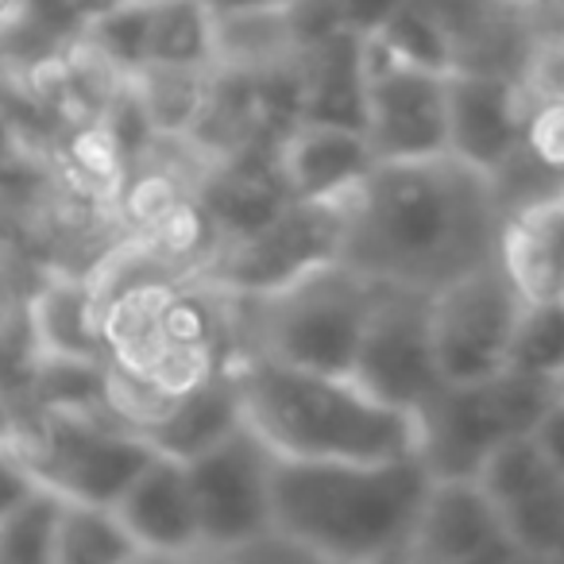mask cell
Instances as JSON below:
<instances>
[{
	"label": "cell",
	"instance_id": "31",
	"mask_svg": "<svg viewBox=\"0 0 564 564\" xmlns=\"http://www.w3.org/2000/svg\"><path fill=\"white\" fill-rule=\"evenodd\" d=\"M209 12H259V9H291L294 0H202Z\"/></svg>",
	"mask_w": 564,
	"mask_h": 564
},
{
	"label": "cell",
	"instance_id": "21",
	"mask_svg": "<svg viewBox=\"0 0 564 564\" xmlns=\"http://www.w3.org/2000/svg\"><path fill=\"white\" fill-rule=\"evenodd\" d=\"M148 66L213 70V12L202 0H163L151 9Z\"/></svg>",
	"mask_w": 564,
	"mask_h": 564
},
{
	"label": "cell",
	"instance_id": "4",
	"mask_svg": "<svg viewBox=\"0 0 564 564\" xmlns=\"http://www.w3.org/2000/svg\"><path fill=\"white\" fill-rule=\"evenodd\" d=\"M379 286L383 282L337 256L267 294H248V299L228 294V299L243 310V333H248L243 352L348 376Z\"/></svg>",
	"mask_w": 564,
	"mask_h": 564
},
{
	"label": "cell",
	"instance_id": "35",
	"mask_svg": "<svg viewBox=\"0 0 564 564\" xmlns=\"http://www.w3.org/2000/svg\"><path fill=\"white\" fill-rule=\"evenodd\" d=\"M525 4H541V0H525Z\"/></svg>",
	"mask_w": 564,
	"mask_h": 564
},
{
	"label": "cell",
	"instance_id": "24",
	"mask_svg": "<svg viewBox=\"0 0 564 564\" xmlns=\"http://www.w3.org/2000/svg\"><path fill=\"white\" fill-rule=\"evenodd\" d=\"M63 514V495L40 484L12 514L0 518V561L43 564L55 561V533Z\"/></svg>",
	"mask_w": 564,
	"mask_h": 564
},
{
	"label": "cell",
	"instance_id": "17",
	"mask_svg": "<svg viewBox=\"0 0 564 564\" xmlns=\"http://www.w3.org/2000/svg\"><path fill=\"white\" fill-rule=\"evenodd\" d=\"M299 120L364 132V35L337 32L299 55Z\"/></svg>",
	"mask_w": 564,
	"mask_h": 564
},
{
	"label": "cell",
	"instance_id": "9",
	"mask_svg": "<svg viewBox=\"0 0 564 564\" xmlns=\"http://www.w3.org/2000/svg\"><path fill=\"white\" fill-rule=\"evenodd\" d=\"M345 202H302L286 197L279 213L243 236H232L197 279L220 294H267L299 279L310 267L340 256Z\"/></svg>",
	"mask_w": 564,
	"mask_h": 564
},
{
	"label": "cell",
	"instance_id": "29",
	"mask_svg": "<svg viewBox=\"0 0 564 564\" xmlns=\"http://www.w3.org/2000/svg\"><path fill=\"white\" fill-rule=\"evenodd\" d=\"M533 441H538V448L545 453L549 468L556 471V476L564 479V391L556 394L553 402L545 406V414L533 422Z\"/></svg>",
	"mask_w": 564,
	"mask_h": 564
},
{
	"label": "cell",
	"instance_id": "6",
	"mask_svg": "<svg viewBox=\"0 0 564 564\" xmlns=\"http://www.w3.org/2000/svg\"><path fill=\"white\" fill-rule=\"evenodd\" d=\"M564 383L502 371L484 383H445L422 410V460L433 476H476L484 456L510 433L533 430Z\"/></svg>",
	"mask_w": 564,
	"mask_h": 564
},
{
	"label": "cell",
	"instance_id": "26",
	"mask_svg": "<svg viewBox=\"0 0 564 564\" xmlns=\"http://www.w3.org/2000/svg\"><path fill=\"white\" fill-rule=\"evenodd\" d=\"M151 9H155V4H128V0H112V4L97 9L86 32L97 58L109 63L112 70H124L128 78H132L135 70H143V66H148Z\"/></svg>",
	"mask_w": 564,
	"mask_h": 564
},
{
	"label": "cell",
	"instance_id": "27",
	"mask_svg": "<svg viewBox=\"0 0 564 564\" xmlns=\"http://www.w3.org/2000/svg\"><path fill=\"white\" fill-rule=\"evenodd\" d=\"M379 40L394 51L399 58L414 66H425V70H441L453 74V47H448L445 28L433 20V12L417 0H402L399 12L379 28Z\"/></svg>",
	"mask_w": 564,
	"mask_h": 564
},
{
	"label": "cell",
	"instance_id": "3",
	"mask_svg": "<svg viewBox=\"0 0 564 564\" xmlns=\"http://www.w3.org/2000/svg\"><path fill=\"white\" fill-rule=\"evenodd\" d=\"M243 425L291 460H391L417 453L422 422L340 371H310L271 356H232Z\"/></svg>",
	"mask_w": 564,
	"mask_h": 564
},
{
	"label": "cell",
	"instance_id": "25",
	"mask_svg": "<svg viewBox=\"0 0 564 564\" xmlns=\"http://www.w3.org/2000/svg\"><path fill=\"white\" fill-rule=\"evenodd\" d=\"M502 525L518 556H564V479L502 507Z\"/></svg>",
	"mask_w": 564,
	"mask_h": 564
},
{
	"label": "cell",
	"instance_id": "34",
	"mask_svg": "<svg viewBox=\"0 0 564 564\" xmlns=\"http://www.w3.org/2000/svg\"><path fill=\"white\" fill-rule=\"evenodd\" d=\"M128 4H163V0H128Z\"/></svg>",
	"mask_w": 564,
	"mask_h": 564
},
{
	"label": "cell",
	"instance_id": "14",
	"mask_svg": "<svg viewBox=\"0 0 564 564\" xmlns=\"http://www.w3.org/2000/svg\"><path fill=\"white\" fill-rule=\"evenodd\" d=\"M279 178L302 202H345L379 163L368 132L345 124L294 120L279 143Z\"/></svg>",
	"mask_w": 564,
	"mask_h": 564
},
{
	"label": "cell",
	"instance_id": "32",
	"mask_svg": "<svg viewBox=\"0 0 564 564\" xmlns=\"http://www.w3.org/2000/svg\"><path fill=\"white\" fill-rule=\"evenodd\" d=\"M20 430H24V422H20V414L12 410V402L0 394V445H17Z\"/></svg>",
	"mask_w": 564,
	"mask_h": 564
},
{
	"label": "cell",
	"instance_id": "1",
	"mask_svg": "<svg viewBox=\"0 0 564 564\" xmlns=\"http://www.w3.org/2000/svg\"><path fill=\"white\" fill-rule=\"evenodd\" d=\"M507 225L495 178L453 151L379 159L345 197L340 259L387 286L433 294L499 256Z\"/></svg>",
	"mask_w": 564,
	"mask_h": 564
},
{
	"label": "cell",
	"instance_id": "33",
	"mask_svg": "<svg viewBox=\"0 0 564 564\" xmlns=\"http://www.w3.org/2000/svg\"><path fill=\"white\" fill-rule=\"evenodd\" d=\"M9 9H17V0H0V17H4Z\"/></svg>",
	"mask_w": 564,
	"mask_h": 564
},
{
	"label": "cell",
	"instance_id": "13",
	"mask_svg": "<svg viewBox=\"0 0 564 564\" xmlns=\"http://www.w3.org/2000/svg\"><path fill=\"white\" fill-rule=\"evenodd\" d=\"M530 86L484 70L448 74V151L484 174H499L522 140Z\"/></svg>",
	"mask_w": 564,
	"mask_h": 564
},
{
	"label": "cell",
	"instance_id": "18",
	"mask_svg": "<svg viewBox=\"0 0 564 564\" xmlns=\"http://www.w3.org/2000/svg\"><path fill=\"white\" fill-rule=\"evenodd\" d=\"M32 337L40 356L109 364L105 299L86 282H51L32 302Z\"/></svg>",
	"mask_w": 564,
	"mask_h": 564
},
{
	"label": "cell",
	"instance_id": "19",
	"mask_svg": "<svg viewBox=\"0 0 564 564\" xmlns=\"http://www.w3.org/2000/svg\"><path fill=\"white\" fill-rule=\"evenodd\" d=\"M502 256L514 271L525 299H561L564 294V197L541 202L510 217Z\"/></svg>",
	"mask_w": 564,
	"mask_h": 564
},
{
	"label": "cell",
	"instance_id": "12",
	"mask_svg": "<svg viewBox=\"0 0 564 564\" xmlns=\"http://www.w3.org/2000/svg\"><path fill=\"white\" fill-rule=\"evenodd\" d=\"M514 561V545L502 525V510L479 487L476 476H433L430 495L417 514L406 561L468 564V561Z\"/></svg>",
	"mask_w": 564,
	"mask_h": 564
},
{
	"label": "cell",
	"instance_id": "28",
	"mask_svg": "<svg viewBox=\"0 0 564 564\" xmlns=\"http://www.w3.org/2000/svg\"><path fill=\"white\" fill-rule=\"evenodd\" d=\"M40 487V476L17 445H0V518L12 514Z\"/></svg>",
	"mask_w": 564,
	"mask_h": 564
},
{
	"label": "cell",
	"instance_id": "23",
	"mask_svg": "<svg viewBox=\"0 0 564 564\" xmlns=\"http://www.w3.org/2000/svg\"><path fill=\"white\" fill-rule=\"evenodd\" d=\"M507 371L564 383V294L561 299H530L510 345Z\"/></svg>",
	"mask_w": 564,
	"mask_h": 564
},
{
	"label": "cell",
	"instance_id": "2",
	"mask_svg": "<svg viewBox=\"0 0 564 564\" xmlns=\"http://www.w3.org/2000/svg\"><path fill=\"white\" fill-rule=\"evenodd\" d=\"M433 471L422 453L391 460L274 456V538L314 561H406Z\"/></svg>",
	"mask_w": 564,
	"mask_h": 564
},
{
	"label": "cell",
	"instance_id": "5",
	"mask_svg": "<svg viewBox=\"0 0 564 564\" xmlns=\"http://www.w3.org/2000/svg\"><path fill=\"white\" fill-rule=\"evenodd\" d=\"M17 448L40 484L55 487L63 499L105 507H117L155 456L151 441L112 410H43L32 430H20Z\"/></svg>",
	"mask_w": 564,
	"mask_h": 564
},
{
	"label": "cell",
	"instance_id": "20",
	"mask_svg": "<svg viewBox=\"0 0 564 564\" xmlns=\"http://www.w3.org/2000/svg\"><path fill=\"white\" fill-rule=\"evenodd\" d=\"M117 564L143 561L140 545L132 541L128 525L120 522L117 507L105 502L63 499L55 533V564Z\"/></svg>",
	"mask_w": 564,
	"mask_h": 564
},
{
	"label": "cell",
	"instance_id": "7",
	"mask_svg": "<svg viewBox=\"0 0 564 564\" xmlns=\"http://www.w3.org/2000/svg\"><path fill=\"white\" fill-rule=\"evenodd\" d=\"M507 256L464 271L460 279L433 291V348L445 383H484L507 371L510 345L525 310Z\"/></svg>",
	"mask_w": 564,
	"mask_h": 564
},
{
	"label": "cell",
	"instance_id": "30",
	"mask_svg": "<svg viewBox=\"0 0 564 564\" xmlns=\"http://www.w3.org/2000/svg\"><path fill=\"white\" fill-rule=\"evenodd\" d=\"M399 4L402 0H340V20H345L348 32L376 35L399 12Z\"/></svg>",
	"mask_w": 564,
	"mask_h": 564
},
{
	"label": "cell",
	"instance_id": "16",
	"mask_svg": "<svg viewBox=\"0 0 564 564\" xmlns=\"http://www.w3.org/2000/svg\"><path fill=\"white\" fill-rule=\"evenodd\" d=\"M240 425V387H236L232 360H228L220 368H213L205 379L189 383L186 391L174 394L148 425H140V433L151 441L155 453L174 456V460H189V456L220 445Z\"/></svg>",
	"mask_w": 564,
	"mask_h": 564
},
{
	"label": "cell",
	"instance_id": "10",
	"mask_svg": "<svg viewBox=\"0 0 564 564\" xmlns=\"http://www.w3.org/2000/svg\"><path fill=\"white\" fill-rule=\"evenodd\" d=\"M433 294L410 286H379L348 376L376 399L399 410H417L445 387L433 348Z\"/></svg>",
	"mask_w": 564,
	"mask_h": 564
},
{
	"label": "cell",
	"instance_id": "15",
	"mask_svg": "<svg viewBox=\"0 0 564 564\" xmlns=\"http://www.w3.org/2000/svg\"><path fill=\"white\" fill-rule=\"evenodd\" d=\"M117 514L140 545V556H202L186 464L174 456H151L148 468L117 499Z\"/></svg>",
	"mask_w": 564,
	"mask_h": 564
},
{
	"label": "cell",
	"instance_id": "22",
	"mask_svg": "<svg viewBox=\"0 0 564 564\" xmlns=\"http://www.w3.org/2000/svg\"><path fill=\"white\" fill-rule=\"evenodd\" d=\"M476 479L502 510V507H510V502L525 499V495L541 491V487L556 484L561 476L549 468L545 453L538 448L533 433L525 430V433H510V437H502L499 445L484 456Z\"/></svg>",
	"mask_w": 564,
	"mask_h": 564
},
{
	"label": "cell",
	"instance_id": "11",
	"mask_svg": "<svg viewBox=\"0 0 564 564\" xmlns=\"http://www.w3.org/2000/svg\"><path fill=\"white\" fill-rule=\"evenodd\" d=\"M364 132L379 159L448 151V74L406 63L379 35H364Z\"/></svg>",
	"mask_w": 564,
	"mask_h": 564
},
{
	"label": "cell",
	"instance_id": "8",
	"mask_svg": "<svg viewBox=\"0 0 564 564\" xmlns=\"http://www.w3.org/2000/svg\"><path fill=\"white\" fill-rule=\"evenodd\" d=\"M186 479L197 507L202 556H251L274 538L271 468L274 453L240 425L220 445L189 456Z\"/></svg>",
	"mask_w": 564,
	"mask_h": 564
}]
</instances>
